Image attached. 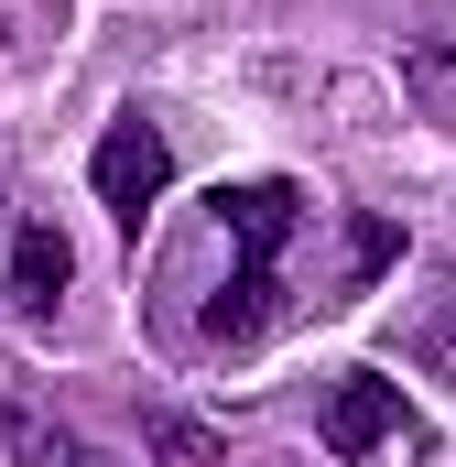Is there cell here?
<instances>
[{"instance_id": "obj_9", "label": "cell", "mask_w": 456, "mask_h": 467, "mask_svg": "<svg viewBox=\"0 0 456 467\" xmlns=\"http://www.w3.org/2000/svg\"><path fill=\"white\" fill-rule=\"evenodd\" d=\"M152 457L163 467H218V435H207L196 413H152Z\"/></svg>"}, {"instance_id": "obj_5", "label": "cell", "mask_w": 456, "mask_h": 467, "mask_svg": "<svg viewBox=\"0 0 456 467\" xmlns=\"http://www.w3.org/2000/svg\"><path fill=\"white\" fill-rule=\"evenodd\" d=\"M272 316H283V272L239 261V272L218 283V305H207V337H218V348H250V337H261Z\"/></svg>"}, {"instance_id": "obj_2", "label": "cell", "mask_w": 456, "mask_h": 467, "mask_svg": "<svg viewBox=\"0 0 456 467\" xmlns=\"http://www.w3.org/2000/svg\"><path fill=\"white\" fill-rule=\"evenodd\" d=\"M218 229H228V250L239 261H283V239L305 229V196L283 185V174H250V185H218Z\"/></svg>"}, {"instance_id": "obj_4", "label": "cell", "mask_w": 456, "mask_h": 467, "mask_svg": "<svg viewBox=\"0 0 456 467\" xmlns=\"http://www.w3.org/2000/svg\"><path fill=\"white\" fill-rule=\"evenodd\" d=\"M66 283H77V250H66V239L44 229V218H33V229H11V272H0V294H11L22 316H55V294H66Z\"/></svg>"}, {"instance_id": "obj_7", "label": "cell", "mask_w": 456, "mask_h": 467, "mask_svg": "<svg viewBox=\"0 0 456 467\" xmlns=\"http://www.w3.org/2000/svg\"><path fill=\"white\" fill-rule=\"evenodd\" d=\"M391 261H402V229H391V218H347V272H337V294H369Z\"/></svg>"}, {"instance_id": "obj_1", "label": "cell", "mask_w": 456, "mask_h": 467, "mask_svg": "<svg viewBox=\"0 0 456 467\" xmlns=\"http://www.w3.org/2000/svg\"><path fill=\"white\" fill-rule=\"evenodd\" d=\"M88 174H98V207H109L119 229H141V207H152V196L174 185V141H163V130H152V119H141V109H119V119H109V141H98V163H88Z\"/></svg>"}, {"instance_id": "obj_3", "label": "cell", "mask_w": 456, "mask_h": 467, "mask_svg": "<svg viewBox=\"0 0 456 467\" xmlns=\"http://www.w3.org/2000/svg\"><path fill=\"white\" fill-rule=\"evenodd\" d=\"M391 424H402V380H380V369H347L337 391H326V457H369Z\"/></svg>"}, {"instance_id": "obj_8", "label": "cell", "mask_w": 456, "mask_h": 467, "mask_svg": "<svg viewBox=\"0 0 456 467\" xmlns=\"http://www.w3.org/2000/svg\"><path fill=\"white\" fill-rule=\"evenodd\" d=\"M402 348H413V369L456 380V283L435 294V305H424V316H413V337H402Z\"/></svg>"}, {"instance_id": "obj_6", "label": "cell", "mask_w": 456, "mask_h": 467, "mask_svg": "<svg viewBox=\"0 0 456 467\" xmlns=\"http://www.w3.org/2000/svg\"><path fill=\"white\" fill-rule=\"evenodd\" d=\"M0 446H11L22 467H119L109 446H88V435H66V424H44V413H22V402L0 413Z\"/></svg>"}]
</instances>
